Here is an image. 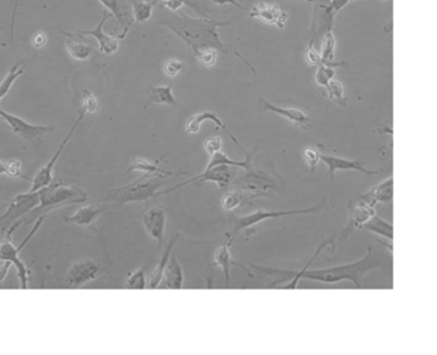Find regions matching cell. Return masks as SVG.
<instances>
[{
  "instance_id": "cell-17",
  "label": "cell",
  "mask_w": 437,
  "mask_h": 355,
  "mask_svg": "<svg viewBox=\"0 0 437 355\" xmlns=\"http://www.w3.org/2000/svg\"><path fill=\"white\" fill-rule=\"evenodd\" d=\"M212 121L218 129H222L225 131V134L229 136L236 145H238V148L241 149L245 154L248 153L245 149L241 147V144L238 143V138H235L231 132H229V129L226 127V125H225V122L222 121V119H219L218 116L216 114V113H213V112H200L198 114H194L192 117H190L188 119V122H186V125H185V130H186V132L189 134V135H197L199 134V131L201 129V126H203V123L205 122V121Z\"/></svg>"
},
{
  "instance_id": "cell-34",
  "label": "cell",
  "mask_w": 437,
  "mask_h": 355,
  "mask_svg": "<svg viewBox=\"0 0 437 355\" xmlns=\"http://www.w3.org/2000/svg\"><path fill=\"white\" fill-rule=\"evenodd\" d=\"M335 77V67L322 63L321 66H318L317 72H316V81L318 85L325 88L331 79Z\"/></svg>"
},
{
  "instance_id": "cell-4",
  "label": "cell",
  "mask_w": 437,
  "mask_h": 355,
  "mask_svg": "<svg viewBox=\"0 0 437 355\" xmlns=\"http://www.w3.org/2000/svg\"><path fill=\"white\" fill-rule=\"evenodd\" d=\"M164 178L166 176L163 175L144 173V176L129 185L110 190L107 200L118 206L134 201H147L151 197H157V190L166 184Z\"/></svg>"
},
{
  "instance_id": "cell-33",
  "label": "cell",
  "mask_w": 437,
  "mask_h": 355,
  "mask_svg": "<svg viewBox=\"0 0 437 355\" xmlns=\"http://www.w3.org/2000/svg\"><path fill=\"white\" fill-rule=\"evenodd\" d=\"M244 203V197L238 190H229V193L225 194V197H222V208L227 212L234 210L235 208H238L240 204Z\"/></svg>"
},
{
  "instance_id": "cell-31",
  "label": "cell",
  "mask_w": 437,
  "mask_h": 355,
  "mask_svg": "<svg viewBox=\"0 0 437 355\" xmlns=\"http://www.w3.org/2000/svg\"><path fill=\"white\" fill-rule=\"evenodd\" d=\"M322 94L323 97L335 101L338 106L341 107H347V98H345V93H344V88L341 85V82L338 79H332L327 85L322 90Z\"/></svg>"
},
{
  "instance_id": "cell-38",
  "label": "cell",
  "mask_w": 437,
  "mask_h": 355,
  "mask_svg": "<svg viewBox=\"0 0 437 355\" xmlns=\"http://www.w3.org/2000/svg\"><path fill=\"white\" fill-rule=\"evenodd\" d=\"M5 175H8L10 178H25V180H30L26 178L22 173V163L17 159H10L5 162Z\"/></svg>"
},
{
  "instance_id": "cell-2",
  "label": "cell",
  "mask_w": 437,
  "mask_h": 355,
  "mask_svg": "<svg viewBox=\"0 0 437 355\" xmlns=\"http://www.w3.org/2000/svg\"><path fill=\"white\" fill-rule=\"evenodd\" d=\"M388 260L386 256L379 253V252H373V247L369 245L367 250V254L362 258L360 260L354 262V263H349L344 266L331 267V268H323V269H301L299 272H292V271H284V269H277V268H269V267L253 266L251 268H255L262 273H267V275H276L278 277L277 281L273 284L275 286L282 282L284 280H291V282L288 285H285L282 289H297L299 280L300 278H308L312 281H319L323 284H336L340 281H350L353 282L357 289L363 287V280L367 276V273L386 267Z\"/></svg>"
},
{
  "instance_id": "cell-12",
  "label": "cell",
  "mask_w": 437,
  "mask_h": 355,
  "mask_svg": "<svg viewBox=\"0 0 437 355\" xmlns=\"http://www.w3.org/2000/svg\"><path fill=\"white\" fill-rule=\"evenodd\" d=\"M39 191L26 194H20L13 197L10 203L5 206V212L0 215V223L10 226V223H14L16 221L27 216L32 209L38 207L39 204Z\"/></svg>"
},
{
  "instance_id": "cell-11",
  "label": "cell",
  "mask_w": 437,
  "mask_h": 355,
  "mask_svg": "<svg viewBox=\"0 0 437 355\" xmlns=\"http://www.w3.org/2000/svg\"><path fill=\"white\" fill-rule=\"evenodd\" d=\"M376 206L373 201L368 200L363 195L353 199L348 204L349 221L344 232L340 235V240H345L355 230L362 228L369 218L376 215Z\"/></svg>"
},
{
  "instance_id": "cell-21",
  "label": "cell",
  "mask_w": 437,
  "mask_h": 355,
  "mask_svg": "<svg viewBox=\"0 0 437 355\" xmlns=\"http://www.w3.org/2000/svg\"><path fill=\"white\" fill-rule=\"evenodd\" d=\"M353 0H328L326 4H319V13H318V32L325 34L327 31H332L335 16L338 14V10H342L345 5H348Z\"/></svg>"
},
{
  "instance_id": "cell-32",
  "label": "cell",
  "mask_w": 437,
  "mask_h": 355,
  "mask_svg": "<svg viewBox=\"0 0 437 355\" xmlns=\"http://www.w3.org/2000/svg\"><path fill=\"white\" fill-rule=\"evenodd\" d=\"M155 1H145V0H131L134 20L139 23H144L149 21L153 16Z\"/></svg>"
},
{
  "instance_id": "cell-27",
  "label": "cell",
  "mask_w": 437,
  "mask_h": 355,
  "mask_svg": "<svg viewBox=\"0 0 437 355\" xmlns=\"http://www.w3.org/2000/svg\"><path fill=\"white\" fill-rule=\"evenodd\" d=\"M29 62H30L29 60L17 62V63L10 69V72L7 73V76L4 77V79L1 81V84H0V103H1L3 99L7 97V94L10 93L12 86H13V84L23 75L25 69L27 67Z\"/></svg>"
},
{
  "instance_id": "cell-18",
  "label": "cell",
  "mask_w": 437,
  "mask_h": 355,
  "mask_svg": "<svg viewBox=\"0 0 437 355\" xmlns=\"http://www.w3.org/2000/svg\"><path fill=\"white\" fill-rule=\"evenodd\" d=\"M319 159L323 160L326 163V166L328 167V178H334L335 176V172L336 171H358L366 176H377L379 173V171H372V169H368L364 167L362 163L355 162V160H349V159L340 158V157H335V156H326V154H322L319 153Z\"/></svg>"
},
{
  "instance_id": "cell-8",
  "label": "cell",
  "mask_w": 437,
  "mask_h": 355,
  "mask_svg": "<svg viewBox=\"0 0 437 355\" xmlns=\"http://www.w3.org/2000/svg\"><path fill=\"white\" fill-rule=\"evenodd\" d=\"M0 119L4 121L5 126L13 134H16L17 136L29 141L31 144L38 143L42 135H45V134H48V132L54 130L53 126H48V125H32V123H29L27 121H25L21 117H17L14 114H10V113L3 110L1 108H0Z\"/></svg>"
},
{
  "instance_id": "cell-50",
  "label": "cell",
  "mask_w": 437,
  "mask_h": 355,
  "mask_svg": "<svg viewBox=\"0 0 437 355\" xmlns=\"http://www.w3.org/2000/svg\"><path fill=\"white\" fill-rule=\"evenodd\" d=\"M384 1H388V0H384Z\"/></svg>"
},
{
  "instance_id": "cell-36",
  "label": "cell",
  "mask_w": 437,
  "mask_h": 355,
  "mask_svg": "<svg viewBox=\"0 0 437 355\" xmlns=\"http://www.w3.org/2000/svg\"><path fill=\"white\" fill-rule=\"evenodd\" d=\"M185 71V63L182 60H166L164 66H163V72L166 76H168L171 79L177 77L179 73H182Z\"/></svg>"
},
{
  "instance_id": "cell-49",
  "label": "cell",
  "mask_w": 437,
  "mask_h": 355,
  "mask_svg": "<svg viewBox=\"0 0 437 355\" xmlns=\"http://www.w3.org/2000/svg\"><path fill=\"white\" fill-rule=\"evenodd\" d=\"M305 1H308V3H314V0H305Z\"/></svg>"
},
{
  "instance_id": "cell-19",
  "label": "cell",
  "mask_w": 437,
  "mask_h": 355,
  "mask_svg": "<svg viewBox=\"0 0 437 355\" xmlns=\"http://www.w3.org/2000/svg\"><path fill=\"white\" fill-rule=\"evenodd\" d=\"M64 38L66 50L72 60L85 62L90 60L94 54V47L90 44V41L84 40V36L81 34L64 32Z\"/></svg>"
},
{
  "instance_id": "cell-46",
  "label": "cell",
  "mask_w": 437,
  "mask_h": 355,
  "mask_svg": "<svg viewBox=\"0 0 437 355\" xmlns=\"http://www.w3.org/2000/svg\"><path fill=\"white\" fill-rule=\"evenodd\" d=\"M21 0H16L14 3V7H13V12H12V20H10V40L13 42V35H14V21H16V14H17V8H18V4H20Z\"/></svg>"
},
{
  "instance_id": "cell-40",
  "label": "cell",
  "mask_w": 437,
  "mask_h": 355,
  "mask_svg": "<svg viewBox=\"0 0 437 355\" xmlns=\"http://www.w3.org/2000/svg\"><path fill=\"white\" fill-rule=\"evenodd\" d=\"M160 1H162V7L167 8V10H171V12H175V13H176L181 7H184V5H189L191 8L199 10L198 7L194 5L189 0H160Z\"/></svg>"
},
{
  "instance_id": "cell-1",
  "label": "cell",
  "mask_w": 437,
  "mask_h": 355,
  "mask_svg": "<svg viewBox=\"0 0 437 355\" xmlns=\"http://www.w3.org/2000/svg\"><path fill=\"white\" fill-rule=\"evenodd\" d=\"M162 25L168 27L177 38L182 40L188 48L191 50L194 58L204 67H213L218 58V51L235 56L238 60H242L249 69L254 73L257 69H254L242 54L236 50H231L229 47L219 39V27L229 26L232 21H213L208 19H191L189 16L179 13L172 21H162Z\"/></svg>"
},
{
  "instance_id": "cell-24",
  "label": "cell",
  "mask_w": 437,
  "mask_h": 355,
  "mask_svg": "<svg viewBox=\"0 0 437 355\" xmlns=\"http://www.w3.org/2000/svg\"><path fill=\"white\" fill-rule=\"evenodd\" d=\"M149 94H148V100L147 104H164L169 107H176L177 106V100L175 98L173 93H172V84H167L163 86H148Z\"/></svg>"
},
{
  "instance_id": "cell-3",
  "label": "cell",
  "mask_w": 437,
  "mask_h": 355,
  "mask_svg": "<svg viewBox=\"0 0 437 355\" xmlns=\"http://www.w3.org/2000/svg\"><path fill=\"white\" fill-rule=\"evenodd\" d=\"M39 204L27 215L26 225L32 223L36 218L42 216L51 209L68 206L81 204L88 200V194L77 186H64L60 182L53 181L50 185L39 190Z\"/></svg>"
},
{
  "instance_id": "cell-5",
  "label": "cell",
  "mask_w": 437,
  "mask_h": 355,
  "mask_svg": "<svg viewBox=\"0 0 437 355\" xmlns=\"http://www.w3.org/2000/svg\"><path fill=\"white\" fill-rule=\"evenodd\" d=\"M45 215L40 216L39 219L36 221V223L34 225V228L31 230L30 234L26 236V238L23 240V243L21 244L20 247H14L13 245V241H12V235L13 232L17 230V227L20 226L22 223V219L16 221L14 223H12V227H10L7 235L4 237V240L0 243V260L1 262H10L12 263V266L14 267L17 269V273H18V278H20V287L26 290L29 287V282H30V277L32 275V271H31L30 266H27L20 257L21 252L23 247L30 241L31 237L34 236L39 227L42 225V222L45 221Z\"/></svg>"
},
{
  "instance_id": "cell-47",
  "label": "cell",
  "mask_w": 437,
  "mask_h": 355,
  "mask_svg": "<svg viewBox=\"0 0 437 355\" xmlns=\"http://www.w3.org/2000/svg\"><path fill=\"white\" fill-rule=\"evenodd\" d=\"M10 267H12V263L10 262H4V265L0 266V284L5 280V277L10 272Z\"/></svg>"
},
{
  "instance_id": "cell-9",
  "label": "cell",
  "mask_w": 437,
  "mask_h": 355,
  "mask_svg": "<svg viewBox=\"0 0 437 355\" xmlns=\"http://www.w3.org/2000/svg\"><path fill=\"white\" fill-rule=\"evenodd\" d=\"M322 204H318L316 207L304 208V209H291V210H281V212H267V210H255L250 215H247L244 217L235 218V228H234V235L238 231L247 230L250 227L255 226L259 222L272 219V218L288 217V216H299V215H310V213H317L322 209Z\"/></svg>"
},
{
  "instance_id": "cell-43",
  "label": "cell",
  "mask_w": 437,
  "mask_h": 355,
  "mask_svg": "<svg viewBox=\"0 0 437 355\" xmlns=\"http://www.w3.org/2000/svg\"><path fill=\"white\" fill-rule=\"evenodd\" d=\"M307 60H308L309 64L313 66V67H318V66H321L323 63L321 54L314 48L313 40H310V42H309L308 50H307Z\"/></svg>"
},
{
  "instance_id": "cell-25",
  "label": "cell",
  "mask_w": 437,
  "mask_h": 355,
  "mask_svg": "<svg viewBox=\"0 0 437 355\" xmlns=\"http://www.w3.org/2000/svg\"><path fill=\"white\" fill-rule=\"evenodd\" d=\"M362 195L367 197L368 200L373 201L375 204L388 203L390 200H392L394 197V178H388V180L382 181L376 188L369 190L368 193Z\"/></svg>"
},
{
  "instance_id": "cell-30",
  "label": "cell",
  "mask_w": 437,
  "mask_h": 355,
  "mask_svg": "<svg viewBox=\"0 0 437 355\" xmlns=\"http://www.w3.org/2000/svg\"><path fill=\"white\" fill-rule=\"evenodd\" d=\"M362 230L375 232V234L381 235L388 240H392V237H394V226L390 222H386L385 219L378 217L377 215L369 218L367 222L362 226Z\"/></svg>"
},
{
  "instance_id": "cell-22",
  "label": "cell",
  "mask_w": 437,
  "mask_h": 355,
  "mask_svg": "<svg viewBox=\"0 0 437 355\" xmlns=\"http://www.w3.org/2000/svg\"><path fill=\"white\" fill-rule=\"evenodd\" d=\"M108 209L107 206H85L81 207L72 215L66 216L64 221L75 223L77 226L89 227Z\"/></svg>"
},
{
  "instance_id": "cell-44",
  "label": "cell",
  "mask_w": 437,
  "mask_h": 355,
  "mask_svg": "<svg viewBox=\"0 0 437 355\" xmlns=\"http://www.w3.org/2000/svg\"><path fill=\"white\" fill-rule=\"evenodd\" d=\"M47 44H48V35H47L45 32L39 31L38 34L34 35V38H32V45H34L36 49L44 48Z\"/></svg>"
},
{
  "instance_id": "cell-23",
  "label": "cell",
  "mask_w": 437,
  "mask_h": 355,
  "mask_svg": "<svg viewBox=\"0 0 437 355\" xmlns=\"http://www.w3.org/2000/svg\"><path fill=\"white\" fill-rule=\"evenodd\" d=\"M184 285V272L182 267L179 266V260L175 254H171L168 263L164 268L162 281L159 286L166 287V289H173L179 290Z\"/></svg>"
},
{
  "instance_id": "cell-6",
  "label": "cell",
  "mask_w": 437,
  "mask_h": 355,
  "mask_svg": "<svg viewBox=\"0 0 437 355\" xmlns=\"http://www.w3.org/2000/svg\"><path fill=\"white\" fill-rule=\"evenodd\" d=\"M235 175H236V171L232 169V166H229V164L207 166L205 169H204L200 175H198V176L190 178L188 181L179 184V185L175 186V188H168V190H166V191H163V193H157V197L164 195V194H169V193H172V191H175V190H177V188H184V186L191 185V184H194L195 186H200L201 184L208 182V181L216 182V184L218 185L219 188L222 190V188H226L229 186V184H231V181H232V178H235Z\"/></svg>"
},
{
  "instance_id": "cell-41",
  "label": "cell",
  "mask_w": 437,
  "mask_h": 355,
  "mask_svg": "<svg viewBox=\"0 0 437 355\" xmlns=\"http://www.w3.org/2000/svg\"><path fill=\"white\" fill-rule=\"evenodd\" d=\"M303 157L305 159L310 172H314V169L318 166V162L321 160L319 159V153H318L317 150L313 148H305L303 150Z\"/></svg>"
},
{
  "instance_id": "cell-42",
  "label": "cell",
  "mask_w": 437,
  "mask_h": 355,
  "mask_svg": "<svg viewBox=\"0 0 437 355\" xmlns=\"http://www.w3.org/2000/svg\"><path fill=\"white\" fill-rule=\"evenodd\" d=\"M222 144H223V140L221 136H212L204 141V149L209 156H213L217 151H221Z\"/></svg>"
},
{
  "instance_id": "cell-39",
  "label": "cell",
  "mask_w": 437,
  "mask_h": 355,
  "mask_svg": "<svg viewBox=\"0 0 437 355\" xmlns=\"http://www.w3.org/2000/svg\"><path fill=\"white\" fill-rule=\"evenodd\" d=\"M100 4L104 7V8H107V10H110V14L116 19V20L118 21L121 25H123L125 22H123V13L121 12V8H119L118 0H99Z\"/></svg>"
},
{
  "instance_id": "cell-20",
  "label": "cell",
  "mask_w": 437,
  "mask_h": 355,
  "mask_svg": "<svg viewBox=\"0 0 437 355\" xmlns=\"http://www.w3.org/2000/svg\"><path fill=\"white\" fill-rule=\"evenodd\" d=\"M234 241V237H229V241L222 244L221 247L216 249L214 254H213V266L221 267L223 275H225V280H226V285L225 287L229 289V269L232 267H238L240 269H242L248 276H253L250 272H249L248 268H245L244 266H241L238 262H235L232 257H231V253H229V247Z\"/></svg>"
},
{
  "instance_id": "cell-37",
  "label": "cell",
  "mask_w": 437,
  "mask_h": 355,
  "mask_svg": "<svg viewBox=\"0 0 437 355\" xmlns=\"http://www.w3.org/2000/svg\"><path fill=\"white\" fill-rule=\"evenodd\" d=\"M98 107L99 103L97 97L90 90H85L82 95V110L85 113H95L98 110Z\"/></svg>"
},
{
  "instance_id": "cell-15",
  "label": "cell",
  "mask_w": 437,
  "mask_h": 355,
  "mask_svg": "<svg viewBox=\"0 0 437 355\" xmlns=\"http://www.w3.org/2000/svg\"><path fill=\"white\" fill-rule=\"evenodd\" d=\"M248 12L249 16L251 19H257V20L269 23V25H273L279 30L285 29V25L288 22V13L285 10H281L276 4L259 3Z\"/></svg>"
},
{
  "instance_id": "cell-7",
  "label": "cell",
  "mask_w": 437,
  "mask_h": 355,
  "mask_svg": "<svg viewBox=\"0 0 437 355\" xmlns=\"http://www.w3.org/2000/svg\"><path fill=\"white\" fill-rule=\"evenodd\" d=\"M105 273V269L98 260L82 259L71 266L64 277V284L68 287L79 289L98 280Z\"/></svg>"
},
{
  "instance_id": "cell-13",
  "label": "cell",
  "mask_w": 437,
  "mask_h": 355,
  "mask_svg": "<svg viewBox=\"0 0 437 355\" xmlns=\"http://www.w3.org/2000/svg\"><path fill=\"white\" fill-rule=\"evenodd\" d=\"M110 17H113V16H112L110 13H108V12H105L95 29H92V30L77 31L82 36H91V38H94V39L97 40V41H98V45H99L100 53H103V54H105V56L114 54V53L118 50L119 41L126 38L129 27H131V22H129L127 26L125 27L123 32H122L121 35H118V36L108 35V34H105V31H104V23L107 22V20H110Z\"/></svg>"
},
{
  "instance_id": "cell-14",
  "label": "cell",
  "mask_w": 437,
  "mask_h": 355,
  "mask_svg": "<svg viewBox=\"0 0 437 355\" xmlns=\"http://www.w3.org/2000/svg\"><path fill=\"white\" fill-rule=\"evenodd\" d=\"M140 219L150 237L157 241L158 247H162L166 230V209L162 207L148 208L141 213Z\"/></svg>"
},
{
  "instance_id": "cell-29",
  "label": "cell",
  "mask_w": 437,
  "mask_h": 355,
  "mask_svg": "<svg viewBox=\"0 0 437 355\" xmlns=\"http://www.w3.org/2000/svg\"><path fill=\"white\" fill-rule=\"evenodd\" d=\"M134 171H140V172L149 173V175H163L166 178L175 176V175H182V173H176L172 171H166L154 163H150L149 160L142 158H135L131 162L127 172H134Z\"/></svg>"
},
{
  "instance_id": "cell-16",
  "label": "cell",
  "mask_w": 437,
  "mask_h": 355,
  "mask_svg": "<svg viewBox=\"0 0 437 355\" xmlns=\"http://www.w3.org/2000/svg\"><path fill=\"white\" fill-rule=\"evenodd\" d=\"M260 106L264 112H272L273 114L281 116L284 119H288L291 123L298 126L300 129L307 130L312 126V119L308 114L300 109L282 108L273 103H269L266 99H260Z\"/></svg>"
},
{
  "instance_id": "cell-48",
  "label": "cell",
  "mask_w": 437,
  "mask_h": 355,
  "mask_svg": "<svg viewBox=\"0 0 437 355\" xmlns=\"http://www.w3.org/2000/svg\"><path fill=\"white\" fill-rule=\"evenodd\" d=\"M0 175H5V162L0 159Z\"/></svg>"
},
{
  "instance_id": "cell-10",
  "label": "cell",
  "mask_w": 437,
  "mask_h": 355,
  "mask_svg": "<svg viewBox=\"0 0 437 355\" xmlns=\"http://www.w3.org/2000/svg\"><path fill=\"white\" fill-rule=\"evenodd\" d=\"M85 114H86V113L81 109L79 117L76 119V122L73 123V126L71 127L70 132L66 135V138H63V141L60 143V148L57 149V151H55V154L53 156V158L50 159L49 162H48L44 167L40 168L39 172L35 175V178L31 180L32 186H31L30 190H29L30 193L39 191L40 188L48 186V185H50V184L54 181V176H53L54 167H55V164H57L58 159H60V156H62L63 150H64L66 147H67V144H68V141H70L71 138H72V135L76 132V130L79 127V123L82 122V119L85 117Z\"/></svg>"
},
{
  "instance_id": "cell-45",
  "label": "cell",
  "mask_w": 437,
  "mask_h": 355,
  "mask_svg": "<svg viewBox=\"0 0 437 355\" xmlns=\"http://www.w3.org/2000/svg\"><path fill=\"white\" fill-rule=\"evenodd\" d=\"M212 3H213V4H217V5H221V7H225L226 4H232V5H235L238 10H248L245 7H242L236 0H212Z\"/></svg>"
},
{
  "instance_id": "cell-26",
  "label": "cell",
  "mask_w": 437,
  "mask_h": 355,
  "mask_svg": "<svg viewBox=\"0 0 437 355\" xmlns=\"http://www.w3.org/2000/svg\"><path fill=\"white\" fill-rule=\"evenodd\" d=\"M177 240H179V235H175V236L171 238L168 245L164 249L163 256H162L160 260H159L158 266L155 267L154 271L150 273L149 284H148L149 289H157V287H159V284H160L162 277H163L164 268H166L167 263H168L169 257H171V254H172V250H173V247L176 245Z\"/></svg>"
},
{
  "instance_id": "cell-28",
  "label": "cell",
  "mask_w": 437,
  "mask_h": 355,
  "mask_svg": "<svg viewBox=\"0 0 437 355\" xmlns=\"http://www.w3.org/2000/svg\"><path fill=\"white\" fill-rule=\"evenodd\" d=\"M335 48H336V39L334 36L332 31H327L325 34L323 38V44H322V51H321V57L325 64H329L334 67L338 66H347V62H335Z\"/></svg>"
},
{
  "instance_id": "cell-35",
  "label": "cell",
  "mask_w": 437,
  "mask_h": 355,
  "mask_svg": "<svg viewBox=\"0 0 437 355\" xmlns=\"http://www.w3.org/2000/svg\"><path fill=\"white\" fill-rule=\"evenodd\" d=\"M126 289H138L142 290L147 287V280H145V269L140 268L138 271H135L134 273L129 275L126 284Z\"/></svg>"
}]
</instances>
